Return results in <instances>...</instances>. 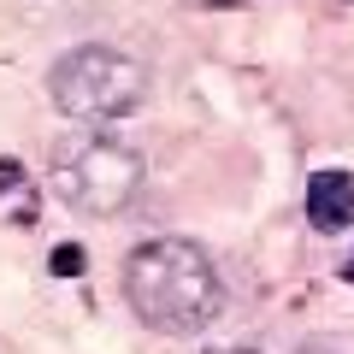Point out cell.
Returning a JSON list of instances; mask_svg holds the SVG:
<instances>
[{"label":"cell","mask_w":354,"mask_h":354,"mask_svg":"<svg viewBox=\"0 0 354 354\" xmlns=\"http://www.w3.org/2000/svg\"><path fill=\"white\" fill-rule=\"evenodd\" d=\"M124 295L160 337H201L225 313V278L213 254L189 236H148L124 260Z\"/></svg>","instance_id":"obj_1"},{"label":"cell","mask_w":354,"mask_h":354,"mask_svg":"<svg viewBox=\"0 0 354 354\" xmlns=\"http://www.w3.org/2000/svg\"><path fill=\"white\" fill-rule=\"evenodd\" d=\"M153 88V71L124 48H106V41H83V48L59 53L48 71V95L65 118H124L148 101Z\"/></svg>","instance_id":"obj_2"},{"label":"cell","mask_w":354,"mask_h":354,"mask_svg":"<svg viewBox=\"0 0 354 354\" xmlns=\"http://www.w3.org/2000/svg\"><path fill=\"white\" fill-rule=\"evenodd\" d=\"M142 153L124 148L118 136H83L71 153L53 160V195L71 213L88 218H113L142 195Z\"/></svg>","instance_id":"obj_3"},{"label":"cell","mask_w":354,"mask_h":354,"mask_svg":"<svg viewBox=\"0 0 354 354\" xmlns=\"http://www.w3.org/2000/svg\"><path fill=\"white\" fill-rule=\"evenodd\" d=\"M307 225L325 230V236H337V230L354 225V177L348 171H313L307 177Z\"/></svg>","instance_id":"obj_4"},{"label":"cell","mask_w":354,"mask_h":354,"mask_svg":"<svg viewBox=\"0 0 354 354\" xmlns=\"http://www.w3.org/2000/svg\"><path fill=\"white\" fill-rule=\"evenodd\" d=\"M48 266H53V278H83L88 254H83V242H59V248L48 254Z\"/></svg>","instance_id":"obj_5"},{"label":"cell","mask_w":354,"mask_h":354,"mask_svg":"<svg viewBox=\"0 0 354 354\" xmlns=\"http://www.w3.org/2000/svg\"><path fill=\"white\" fill-rule=\"evenodd\" d=\"M18 183H24V165H18V160H0V195L18 189Z\"/></svg>","instance_id":"obj_6"},{"label":"cell","mask_w":354,"mask_h":354,"mask_svg":"<svg viewBox=\"0 0 354 354\" xmlns=\"http://www.w3.org/2000/svg\"><path fill=\"white\" fill-rule=\"evenodd\" d=\"M218 354H254V348H218Z\"/></svg>","instance_id":"obj_7"},{"label":"cell","mask_w":354,"mask_h":354,"mask_svg":"<svg viewBox=\"0 0 354 354\" xmlns=\"http://www.w3.org/2000/svg\"><path fill=\"white\" fill-rule=\"evenodd\" d=\"M342 278H348V283H354V260H348V272H342Z\"/></svg>","instance_id":"obj_8"},{"label":"cell","mask_w":354,"mask_h":354,"mask_svg":"<svg viewBox=\"0 0 354 354\" xmlns=\"http://www.w3.org/2000/svg\"><path fill=\"white\" fill-rule=\"evenodd\" d=\"M301 354H330V348H301Z\"/></svg>","instance_id":"obj_9"}]
</instances>
